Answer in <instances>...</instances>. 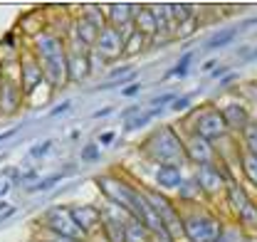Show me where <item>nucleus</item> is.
<instances>
[{"label": "nucleus", "mask_w": 257, "mask_h": 242, "mask_svg": "<svg viewBox=\"0 0 257 242\" xmlns=\"http://www.w3.org/2000/svg\"><path fill=\"white\" fill-rule=\"evenodd\" d=\"M144 151L149 153L151 158H156L161 166H178L183 158H188L183 144H181V139H178L176 131L168 129V126L154 131V134L144 141Z\"/></svg>", "instance_id": "1"}, {"label": "nucleus", "mask_w": 257, "mask_h": 242, "mask_svg": "<svg viewBox=\"0 0 257 242\" xmlns=\"http://www.w3.org/2000/svg\"><path fill=\"white\" fill-rule=\"evenodd\" d=\"M42 227L50 232V235H57V237H67V240H87V232L77 225V220L72 217L69 205H52L50 210H45L42 215Z\"/></svg>", "instance_id": "2"}, {"label": "nucleus", "mask_w": 257, "mask_h": 242, "mask_svg": "<svg viewBox=\"0 0 257 242\" xmlns=\"http://www.w3.org/2000/svg\"><path fill=\"white\" fill-rule=\"evenodd\" d=\"M96 183L101 185V190H104V195L109 198V203H111V205H116V208L126 210L131 217H136V215H139V203H141V193H139V190H134V188L126 185L124 181L109 178V176L96 178Z\"/></svg>", "instance_id": "3"}, {"label": "nucleus", "mask_w": 257, "mask_h": 242, "mask_svg": "<svg viewBox=\"0 0 257 242\" xmlns=\"http://www.w3.org/2000/svg\"><path fill=\"white\" fill-rule=\"evenodd\" d=\"M183 235L191 242H220L223 225L208 212H193L183 217Z\"/></svg>", "instance_id": "4"}, {"label": "nucleus", "mask_w": 257, "mask_h": 242, "mask_svg": "<svg viewBox=\"0 0 257 242\" xmlns=\"http://www.w3.org/2000/svg\"><path fill=\"white\" fill-rule=\"evenodd\" d=\"M96 52L101 55V57H106V60H114V57H119L121 52H124V47H126V40H124V32H119L116 28H104V30L99 32V37H96Z\"/></svg>", "instance_id": "5"}, {"label": "nucleus", "mask_w": 257, "mask_h": 242, "mask_svg": "<svg viewBox=\"0 0 257 242\" xmlns=\"http://www.w3.org/2000/svg\"><path fill=\"white\" fill-rule=\"evenodd\" d=\"M225 129H227V124H225L223 114L220 111H215V109H208L200 121L195 124V134L198 136H203V139H208V141H213V139H218V136H223Z\"/></svg>", "instance_id": "6"}, {"label": "nucleus", "mask_w": 257, "mask_h": 242, "mask_svg": "<svg viewBox=\"0 0 257 242\" xmlns=\"http://www.w3.org/2000/svg\"><path fill=\"white\" fill-rule=\"evenodd\" d=\"M45 82V69L35 57H23V94H32Z\"/></svg>", "instance_id": "7"}, {"label": "nucleus", "mask_w": 257, "mask_h": 242, "mask_svg": "<svg viewBox=\"0 0 257 242\" xmlns=\"http://www.w3.org/2000/svg\"><path fill=\"white\" fill-rule=\"evenodd\" d=\"M23 101V87L13 84L10 79L0 82V111L3 114H15Z\"/></svg>", "instance_id": "8"}, {"label": "nucleus", "mask_w": 257, "mask_h": 242, "mask_svg": "<svg viewBox=\"0 0 257 242\" xmlns=\"http://www.w3.org/2000/svg\"><path fill=\"white\" fill-rule=\"evenodd\" d=\"M69 212H72V217L77 220V225H79L87 235L101 222V212L96 210L94 205H69Z\"/></svg>", "instance_id": "9"}, {"label": "nucleus", "mask_w": 257, "mask_h": 242, "mask_svg": "<svg viewBox=\"0 0 257 242\" xmlns=\"http://www.w3.org/2000/svg\"><path fill=\"white\" fill-rule=\"evenodd\" d=\"M195 183L200 185V190H205V193H215V190H220L223 188V173L213 166V163H205V166H200L198 168V176H195Z\"/></svg>", "instance_id": "10"}, {"label": "nucleus", "mask_w": 257, "mask_h": 242, "mask_svg": "<svg viewBox=\"0 0 257 242\" xmlns=\"http://www.w3.org/2000/svg\"><path fill=\"white\" fill-rule=\"evenodd\" d=\"M186 156L195 161L198 166H205V163H210V158H213V146H210V141L208 139H203V136H193L191 141L186 144Z\"/></svg>", "instance_id": "11"}, {"label": "nucleus", "mask_w": 257, "mask_h": 242, "mask_svg": "<svg viewBox=\"0 0 257 242\" xmlns=\"http://www.w3.org/2000/svg\"><path fill=\"white\" fill-rule=\"evenodd\" d=\"M89 72V55L87 52H69L67 55V77L82 82Z\"/></svg>", "instance_id": "12"}, {"label": "nucleus", "mask_w": 257, "mask_h": 242, "mask_svg": "<svg viewBox=\"0 0 257 242\" xmlns=\"http://www.w3.org/2000/svg\"><path fill=\"white\" fill-rule=\"evenodd\" d=\"M139 13V5H109L106 15H109V28H116L121 32V28H126L131 23V15Z\"/></svg>", "instance_id": "13"}, {"label": "nucleus", "mask_w": 257, "mask_h": 242, "mask_svg": "<svg viewBox=\"0 0 257 242\" xmlns=\"http://www.w3.org/2000/svg\"><path fill=\"white\" fill-rule=\"evenodd\" d=\"M156 183H159V188H163V190L181 188L183 173H181L178 166H159V171H156Z\"/></svg>", "instance_id": "14"}, {"label": "nucleus", "mask_w": 257, "mask_h": 242, "mask_svg": "<svg viewBox=\"0 0 257 242\" xmlns=\"http://www.w3.org/2000/svg\"><path fill=\"white\" fill-rule=\"evenodd\" d=\"M223 119L227 124V129H247L250 124H247V111H245V106H240V104H230L227 109L223 111Z\"/></svg>", "instance_id": "15"}, {"label": "nucleus", "mask_w": 257, "mask_h": 242, "mask_svg": "<svg viewBox=\"0 0 257 242\" xmlns=\"http://www.w3.org/2000/svg\"><path fill=\"white\" fill-rule=\"evenodd\" d=\"M156 30H159V25H156V15H154V10L139 8V13H136V32H141L144 37H151Z\"/></svg>", "instance_id": "16"}, {"label": "nucleus", "mask_w": 257, "mask_h": 242, "mask_svg": "<svg viewBox=\"0 0 257 242\" xmlns=\"http://www.w3.org/2000/svg\"><path fill=\"white\" fill-rule=\"evenodd\" d=\"M124 242H149V227L134 217L126 220V230H124Z\"/></svg>", "instance_id": "17"}, {"label": "nucleus", "mask_w": 257, "mask_h": 242, "mask_svg": "<svg viewBox=\"0 0 257 242\" xmlns=\"http://www.w3.org/2000/svg\"><path fill=\"white\" fill-rule=\"evenodd\" d=\"M237 35V28H230V30H220V32H215L213 37H208V42H205V47L208 50H220V47H225L232 37Z\"/></svg>", "instance_id": "18"}, {"label": "nucleus", "mask_w": 257, "mask_h": 242, "mask_svg": "<svg viewBox=\"0 0 257 242\" xmlns=\"http://www.w3.org/2000/svg\"><path fill=\"white\" fill-rule=\"evenodd\" d=\"M242 168H245L247 181L252 183V185H257V156L252 151L242 153Z\"/></svg>", "instance_id": "19"}, {"label": "nucleus", "mask_w": 257, "mask_h": 242, "mask_svg": "<svg viewBox=\"0 0 257 242\" xmlns=\"http://www.w3.org/2000/svg\"><path fill=\"white\" fill-rule=\"evenodd\" d=\"M237 215H240V222H242L245 227H247V225H250V227H257V205L255 203L247 200V203L237 210Z\"/></svg>", "instance_id": "20"}, {"label": "nucleus", "mask_w": 257, "mask_h": 242, "mask_svg": "<svg viewBox=\"0 0 257 242\" xmlns=\"http://www.w3.org/2000/svg\"><path fill=\"white\" fill-rule=\"evenodd\" d=\"M159 111H161V109H154V111H141L139 116H134V119H128V121H126V126H124V129H126V131H136V129H141V126H146V124H149V121L154 119V116H156Z\"/></svg>", "instance_id": "21"}, {"label": "nucleus", "mask_w": 257, "mask_h": 242, "mask_svg": "<svg viewBox=\"0 0 257 242\" xmlns=\"http://www.w3.org/2000/svg\"><path fill=\"white\" fill-rule=\"evenodd\" d=\"M64 178V173H55V176H50V178H42V181H37L35 185H28V193H42V190H50L55 183H60Z\"/></svg>", "instance_id": "22"}, {"label": "nucleus", "mask_w": 257, "mask_h": 242, "mask_svg": "<svg viewBox=\"0 0 257 242\" xmlns=\"http://www.w3.org/2000/svg\"><path fill=\"white\" fill-rule=\"evenodd\" d=\"M191 60H193V52L183 55V57H181V62H178V67H176V69H171V72H168L166 77H181V74H186V69H188Z\"/></svg>", "instance_id": "23"}, {"label": "nucleus", "mask_w": 257, "mask_h": 242, "mask_svg": "<svg viewBox=\"0 0 257 242\" xmlns=\"http://www.w3.org/2000/svg\"><path fill=\"white\" fill-rule=\"evenodd\" d=\"M245 139H247V151H252L257 156V126L255 124H250L245 129Z\"/></svg>", "instance_id": "24"}, {"label": "nucleus", "mask_w": 257, "mask_h": 242, "mask_svg": "<svg viewBox=\"0 0 257 242\" xmlns=\"http://www.w3.org/2000/svg\"><path fill=\"white\" fill-rule=\"evenodd\" d=\"M168 8H171V15H173V18H176V20H186V18H191V5H183V3H181V5H168Z\"/></svg>", "instance_id": "25"}, {"label": "nucleus", "mask_w": 257, "mask_h": 242, "mask_svg": "<svg viewBox=\"0 0 257 242\" xmlns=\"http://www.w3.org/2000/svg\"><path fill=\"white\" fill-rule=\"evenodd\" d=\"M99 158V146L96 144H89L82 149V161H96Z\"/></svg>", "instance_id": "26"}, {"label": "nucleus", "mask_w": 257, "mask_h": 242, "mask_svg": "<svg viewBox=\"0 0 257 242\" xmlns=\"http://www.w3.org/2000/svg\"><path fill=\"white\" fill-rule=\"evenodd\" d=\"M50 149H52V141H42V144H40L37 149H32L30 156H32V158H42V156L50 151Z\"/></svg>", "instance_id": "27"}, {"label": "nucleus", "mask_w": 257, "mask_h": 242, "mask_svg": "<svg viewBox=\"0 0 257 242\" xmlns=\"http://www.w3.org/2000/svg\"><path fill=\"white\" fill-rule=\"evenodd\" d=\"M178 96L173 94V91H166V94H161V96H156L154 99V106H159V104H173Z\"/></svg>", "instance_id": "28"}, {"label": "nucleus", "mask_w": 257, "mask_h": 242, "mask_svg": "<svg viewBox=\"0 0 257 242\" xmlns=\"http://www.w3.org/2000/svg\"><path fill=\"white\" fill-rule=\"evenodd\" d=\"M188 106H191V94L178 96V99L173 101V109H176V111H183V109H188Z\"/></svg>", "instance_id": "29"}, {"label": "nucleus", "mask_w": 257, "mask_h": 242, "mask_svg": "<svg viewBox=\"0 0 257 242\" xmlns=\"http://www.w3.org/2000/svg\"><path fill=\"white\" fill-rule=\"evenodd\" d=\"M69 106H72V101H62V104H57L55 109H50V116H60L64 111H69Z\"/></svg>", "instance_id": "30"}, {"label": "nucleus", "mask_w": 257, "mask_h": 242, "mask_svg": "<svg viewBox=\"0 0 257 242\" xmlns=\"http://www.w3.org/2000/svg\"><path fill=\"white\" fill-rule=\"evenodd\" d=\"M99 144H101V146H109V144H114V134H111V131H104V134L99 136Z\"/></svg>", "instance_id": "31"}, {"label": "nucleus", "mask_w": 257, "mask_h": 242, "mask_svg": "<svg viewBox=\"0 0 257 242\" xmlns=\"http://www.w3.org/2000/svg\"><path fill=\"white\" fill-rule=\"evenodd\" d=\"M139 89H141L139 84H128V87L121 89V94H124V96H134V94H139Z\"/></svg>", "instance_id": "32"}, {"label": "nucleus", "mask_w": 257, "mask_h": 242, "mask_svg": "<svg viewBox=\"0 0 257 242\" xmlns=\"http://www.w3.org/2000/svg\"><path fill=\"white\" fill-rule=\"evenodd\" d=\"M151 242H173V237H171L168 232H161V235H154V240Z\"/></svg>", "instance_id": "33"}, {"label": "nucleus", "mask_w": 257, "mask_h": 242, "mask_svg": "<svg viewBox=\"0 0 257 242\" xmlns=\"http://www.w3.org/2000/svg\"><path fill=\"white\" fill-rule=\"evenodd\" d=\"M18 131H20V126H15V129H10V131H3V134H0V141H5V139H10V136H15Z\"/></svg>", "instance_id": "34"}, {"label": "nucleus", "mask_w": 257, "mask_h": 242, "mask_svg": "<svg viewBox=\"0 0 257 242\" xmlns=\"http://www.w3.org/2000/svg\"><path fill=\"white\" fill-rule=\"evenodd\" d=\"M109 114H114V109L111 106H106V109H99L94 114V119H101V116H109Z\"/></svg>", "instance_id": "35"}, {"label": "nucleus", "mask_w": 257, "mask_h": 242, "mask_svg": "<svg viewBox=\"0 0 257 242\" xmlns=\"http://www.w3.org/2000/svg\"><path fill=\"white\" fill-rule=\"evenodd\" d=\"M15 212H18V208H10V210H5L3 215H0V220H8V217H13Z\"/></svg>", "instance_id": "36"}, {"label": "nucleus", "mask_w": 257, "mask_h": 242, "mask_svg": "<svg viewBox=\"0 0 257 242\" xmlns=\"http://www.w3.org/2000/svg\"><path fill=\"white\" fill-rule=\"evenodd\" d=\"M35 176H37V173L30 171V173H25V176H23V181H35Z\"/></svg>", "instance_id": "37"}, {"label": "nucleus", "mask_w": 257, "mask_h": 242, "mask_svg": "<svg viewBox=\"0 0 257 242\" xmlns=\"http://www.w3.org/2000/svg\"><path fill=\"white\" fill-rule=\"evenodd\" d=\"M0 210L5 212V210H10V208H8V203H5V200H0Z\"/></svg>", "instance_id": "38"}, {"label": "nucleus", "mask_w": 257, "mask_h": 242, "mask_svg": "<svg viewBox=\"0 0 257 242\" xmlns=\"http://www.w3.org/2000/svg\"><path fill=\"white\" fill-rule=\"evenodd\" d=\"M45 242H47V240H45Z\"/></svg>", "instance_id": "39"}]
</instances>
